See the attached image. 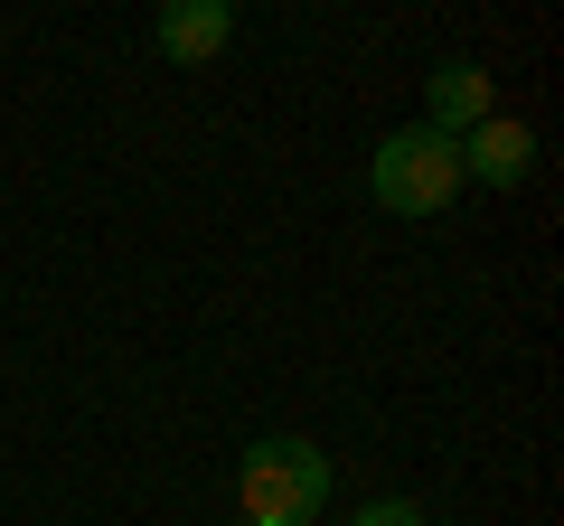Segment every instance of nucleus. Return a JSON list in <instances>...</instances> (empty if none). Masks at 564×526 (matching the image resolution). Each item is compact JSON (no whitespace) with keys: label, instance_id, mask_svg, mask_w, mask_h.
Returning <instances> with one entry per match:
<instances>
[{"label":"nucleus","instance_id":"5","mask_svg":"<svg viewBox=\"0 0 564 526\" xmlns=\"http://www.w3.org/2000/svg\"><path fill=\"white\" fill-rule=\"evenodd\" d=\"M226 39H236V10H226V0H170V10H161V57L170 66L226 57Z\"/></svg>","mask_w":564,"mask_h":526},{"label":"nucleus","instance_id":"1","mask_svg":"<svg viewBox=\"0 0 564 526\" xmlns=\"http://www.w3.org/2000/svg\"><path fill=\"white\" fill-rule=\"evenodd\" d=\"M236 507L245 526H311L329 507V451L302 432H263L236 461Z\"/></svg>","mask_w":564,"mask_h":526},{"label":"nucleus","instance_id":"2","mask_svg":"<svg viewBox=\"0 0 564 526\" xmlns=\"http://www.w3.org/2000/svg\"><path fill=\"white\" fill-rule=\"evenodd\" d=\"M367 188H377L386 217H443V207L462 198V142L404 122V132H386V142L367 151Z\"/></svg>","mask_w":564,"mask_h":526},{"label":"nucleus","instance_id":"3","mask_svg":"<svg viewBox=\"0 0 564 526\" xmlns=\"http://www.w3.org/2000/svg\"><path fill=\"white\" fill-rule=\"evenodd\" d=\"M489 122V66L452 57L423 76V132H443V142H462V132H480Z\"/></svg>","mask_w":564,"mask_h":526},{"label":"nucleus","instance_id":"6","mask_svg":"<svg viewBox=\"0 0 564 526\" xmlns=\"http://www.w3.org/2000/svg\"><path fill=\"white\" fill-rule=\"evenodd\" d=\"M358 526H433V517H423L414 498H367V507H358Z\"/></svg>","mask_w":564,"mask_h":526},{"label":"nucleus","instance_id":"4","mask_svg":"<svg viewBox=\"0 0 564 526\" xmlns=\"http://www.w3.org/2000/svg\"><path fill=\"white\" fill-rule=\"evenodd\" d=\"M536 169V132L508 113H489L480 132H462V179H489V188H518Z\"/></svg>","mask_w":564,"mask_h":526}]
</instances>
